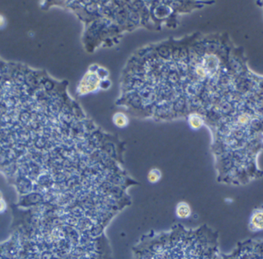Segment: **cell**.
<instances>
[{
  "mask_svg": "<svg viewBox=\"0 0 263 259\" xmlns=\"http://www.w3.org/2000/svg\"><path fill=\"white\" fill-rule=\"evenodd\" d=\"M162 174L158 169H153L149 171L148 174V180L149 183H156L160 180Z\"/></svg>",
  "mask_w": 263,
  "mask_h": 259,
  "instance_id": "9",
  "label": "cell"
},
{
  "mask_svg": "<svg viewBox=\"0 0 263 259\" xmlns=\"http://www.w3.org/2000/svg\"><path fill=\"white\" fill-rule=\"evenodd\" d=\"M0 259H112L109 244L59 230L20 227L0 243Z\"/></svg>",
  "mask_w": 263,
  "mask_h": 259,
  "instance_id": "2",
  "label": "cell"
},
{
  "mask_svg": "<svg viewBox=\"0 0 263 259\" xmlns=\"http://www.w3.org/2000/svg\"><path fill=\"white\" fill-rule=\"evenodd\" d=\"M222 259H263V240L240 242L230 253H222Z\"/></svg>",
  "mask_w": 263,
  "mask_h": 259,
  "instance_id": "4",
  "label": "cell"
},
{
  "mask_svg": "<svg viewBox=\"0 0 263 259\" xmlns=\"http://www.w3.org/2000/svg\"><path fill=\"white\" fill-rule=\"evenodd\" d=\"M192 107L211 132L219 183L245 186L263 176V75L227 33L198 38L190 62Z\"/></svg>",
  "mask_w": 263,
  "mask_h": 259,
  "instance_id": "1",
  "label": "cell"
},
{
  "mask_svg": "<svg viewBox=\"0 0 263 259\" xmlns=\"http://www.w3.org/2000/svg\"><path fill=\"white\" fill-rule=\"evenodd\" d=\"M249 229L253 232L263 231V205L253 209L249 222Z\"/></svg>",
  "mask_w": 263,
  "mask_h": 259,
  "instance_id": "5",
  "label": "cell"
},
{
  "mask_svg": "<svg viewBox=\"0 0 263 259\" xmlns=\"http://www.w3.org/2000/svg\"><path fill=\"white\" fill-rule=\"evenodd\" d=\"M6 203L5 200H1L0 201V213H3L6 211Z\"/></svg>",
  "mask_w": 263,
  "mask_h": 259,
  "instance_id": "10",
  "label": "cell"
},
{
  "mask_svg": "<svg viewBox=\"0 0 263 259\" xmlns=\"http://www.w3.org/2000/svg\"><path fill=\"white\" fill-rule=\"evenodd\" d=\"M192 209L190 205L185 202H180L176 207V215L179 219L185 220L191 215Z\"/></svg>",
  "mask_w": 263,
  "mask_h": 259,
  "instance_id": "6",
  "label": "cell"
},
{
  "mask_svg": "<svg viewBox=\"0 0 263 259\" xmlns=\"http://www.w3.org/2000/svg\"><path fill=\"white\" fill-rule=\"evenodd\" d=\"M114 122L117 127H125L129 123V120L124 114L117 113L114 115Z\"/></svg>",
  "mask_w": 263,
  "mask_h": 259,
  "instance_id": "8",
  "label": "cell"
},
{
  "mask_svg": "<svg viewBox=\"0 0 263 259\" xmlns=\"http://www.w3.org/2000/svg\"><path fill=\"white\" fill-rule=\"evenodd\" d=\"M256 5H257V6H259V7H260L263 11V1H260V0H259V1H256Z\"/></svg>",
  "mask_w": 263,
  "mask_h": 259,
  "instance_id": "11",
  "label": "cell"
},
{
  "mask_svg": "<svg viewBox=\"0 0 263 259\" xmlns=\"http://www.w3.org/2000/svg\"><path fill=\"white\" fill-rule=\"evenodd\" d=\"M188 122L190 127L194 130L200 129L204 124V121L197 114H190L188 117Z\"/></svg>",
  "mask_w": 263,
  "mask_h": 259,
  "instance_id": "7",
  "label": "cell"
},
{
  "mask_svg": "<svg viewBox=\"0 0 263 259\" xmlns=\"http://www.w3.org/2000/svg\"><path fill=\"white\" fill-rule=\"evenodd\" d=\"M1 200H3V195L1 191H0V201H1Z\"/></svg>",
  "mask_w": 263,
  "mask_h": 259,
  "instance_id": "12",
  "label": "cell"
},
{
  "mask_svg": "<svg viewBox=\"0 0 263 259\" xmlns=\"http://www.w3.org/2000/svg\"><path fill=\"white\" fill-rule=\"evenodd\" d=\"M133 259H222L219 234L208 226L143 235L133 249Z\"/></svg>",
  "mask_w": 263,
  "mask_h": 259,
  "instance_id": "3",
  "label": "cell"
}]
</instances>
